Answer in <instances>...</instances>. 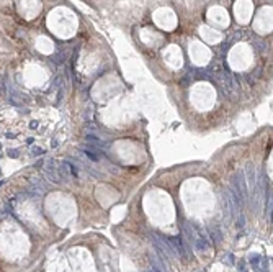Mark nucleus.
Here are the masks:
<instances>
[{"label":"nucleus","mask_w":273,"mask_h":272,"mask_svg":"<svg viewBox=\"0 0 273 272\" xmlns=\"http://www.w3.org/2000/svg\"><path fill=\"white\" fill-rule=\"evenodd\" d=\"M66 166L69 167V170H71V174H72V176H74V177H79V172H77V169H75V167H72L71 164H66Z\"/></svg>","instance_id":"nucleus-3"},{"label":"nucleus","mask_w":273,"mask_h":272,"mask_svg":"<svg viewBox=\"0 0 273 272\" xmlns=\"http://www.w3.org/2000/svg\"><path fill=\"white\" fill-rule=\"evenodd\" d=\"M33 156H41V154H44V152H46V151H44V149H41V148H33Z\"/></svg>","instance_id":"nucleus-2"},{"label":"nucleus","mask_w":273,"mask_h":272,"mask_svg":"<svg viewBox=\"0 0 273 272\" xmlns=\"http://www.w3.org/2000/svg\"><path fill=\"white\" fill-rule=\"evenodd\" d=\"M8 156L10 157H18V151L17 149H12V151H8Z\"/></svg>","instance_id":"nucleus-5"},{"label":"nucleus","mask_w":273,"mask_h":272,"mask_svg":"<svg viewBox=\"0 0 273 272\" xmlns=\"http://www.w3.org/2000/svg\"><path fill=\"white\" fill-rule=\"evenodd\" d=\"M36 126H38V125H36V121H33V123H31V125H30V128H31V130H35V128H36Z\"/></svg>","instance_id":"nucleus-8"},{"label":"nucleus","mask_w":273,"mask_h":272,"mask_svg":"<svg viewBox=\"0 0 273 272\" xmlns=\"http://www.w3.org/2000/svg\"><path fill=\"white\" fill-rule=\"evenodd\" d=\"M239 272H247V267H245V264L242 262L241 264V267H239Z\"/></svg>","instance_id":"nucleus-7"},{"label":"nucleus","mask_w":273,"mask_h":272,"mask_svg":"<svg viewBox=\"0 0 273 272\" xmlns=\"http://www.w3.org/2000/svg\"><path fill=\"white\" fill-rule=\"evenodd\" d=\"M87 141H92V143H97V144H102V141H100L98 138H95V136H87Z\"/></svg>","instance_id":"nucleus-4"},{"label":"nucleus","mask_w":273,"mask_h":272,"mask_svg":"<svg viewBox=\"0 0 273 272\" xmlns=\"http://www.w3.org/2000/svg\"><path fill=\"white\" fill-rule=\"evenodd\" d=\"M167 239H170L169 243L174 246V251L177 252L180 257H185V247H183V241L180 236H167Z\"/></svg>","instance_id":"nucleus-1"},{"label":"nucleus","mask_w":273,"mask_h":272,"mask_svg":"<svg viewBox=\"0 0 273 272\" xmlns=\"http://www.w3.org/2000/svg\"><path fill=\"white\" fill-rule=\"evenodd\" d=\"M4 184H5V180H0V187H2Z\"/></svg>","instance_id":"nucleus-9"},{"label":"nucleus","mask_w":273,"mask_h":272,"mask_svg":"<svg viewBox=\"0 0 273 272\" xmlns=\"http://www.w3.org/2000/svg\"><path fill=\"white\" fill-rule=\"evenodd\" d=\"M85 154L89 156V157H90V159H92V161H97V156H95V154H92V152H90V151H87V149H85Z\"/></svg>","instance_id":"nucleus-6"}]
</instances>
